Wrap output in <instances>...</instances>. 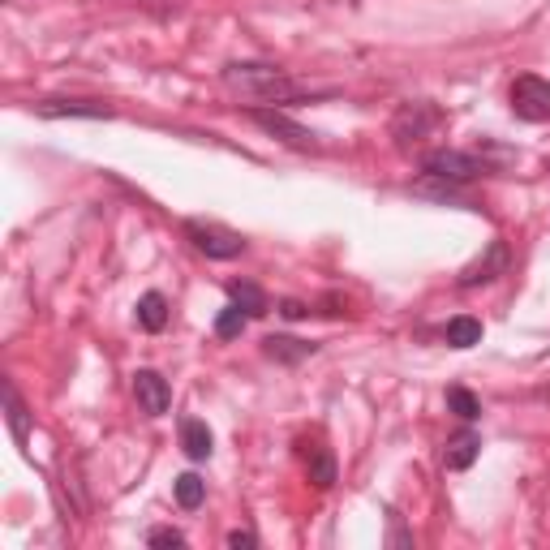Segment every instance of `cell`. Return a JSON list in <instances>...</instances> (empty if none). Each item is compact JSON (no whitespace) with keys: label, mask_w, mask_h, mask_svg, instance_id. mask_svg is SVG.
I'll use <instances>...</instances> for the list:
<instances>
[{"label":"cell","mask_w":550,"mask_h":550,"mask_svg":"<svg viewBox=\"0 0 550 550\" xmlns=\"http://www.w3.org/2000/svg\"><path fill=\"white\" fill-rule=\"evenodd\" d=\"M224 86L237 91L241 99H250V104H293V99L306 95V86L293 82L275 65H228Z\"/></svg>","instance_id":"1"},{"label":"cell","mask_w":550,"mask_h":550,"mask_svg":"<svg viewBox=\"0 0 550 550\" xmlns=\"http://www.w3.org/2000/svg\"><path fill=\"white\" fill-rule=\"evenodd\" d=\"M439 121H443V112L434 108V104H426V99H417V104H400V112L392 117V138H396V147H400V151L417 147L422 138L434 134V125H439Z\"/></svg>","instance_id":"2"},{"label":"cell","mask_w":550,"mask_h":550,"mask_svg":"<svg viewBox=\"0 0 550 550\" xmlns=\"http://www.w3.org/2000/svg\"><path fill=\"white\" fill-rule=\"evenodd\" d=\"M512 112L529 125L550 121V82L538 74H525L512 82Z\"/></svg>","instance_id":"3"},{"label":"cell","mask_w":550,"mask_h":550,"mask_svg":"<svg viewBox=\"0 0 550 550\" xmlns=\"http://www.w3.org/2000/svg\"><path fill=\"white\" fill-rule=\"evenodd\" d=\"M185 237L194 241L198 254L215 258V263L241 258V250H245V241H241L237 233H228V228H220V224H202V220H190V224H185Z\"/></svg>","instance_id":"4"},{"label":"cell","mask_w":550,"mask_h":550,"mask_svg":"<svg viewBox=\"0 0 550 550\" xmlns=\"http://www.w3.org/2000/svg\"><path fill=\"white\" fill-rule=\"evenodd\" d=\"M477 172H482V164H477V155H469V151H430L426 155V177H434V181H452V185H465V181H473Z\"/></svg>","instance_id":"5"},{"label":"cell","mask_w":550,"mask_h":550,"mask_svg":"<svg viewBox=\"0 0 550 550\" xmlns=\"http://www.w3.org/2000/svg\"><path fill=\"white\" fill-rule=\"evenodd\" d=\"M134 400H138V409L147 413V417H164L168 404H172V387H168L164 374L134 370Z\"/></svg>","instance_id":"6"},{"label":"cell","mask_w":550,"mask_h":550,"mask_svg":"<svg viewBox=\"0 0 550 550\" xmlns=\"http://www.w3.org/2000/svg\"><path fill=\"white\" fill-rule=\"evenodd\" d=\"M250 117H254V125H263L267 134H275L280 142H288V147H297V151H314V147H318L310 129H301L297 121H288L284 112H271V108H254Z\"/></svg>","instance_id":"7"},{"label":"cell","mask_w":550,"mask_h":550,"mask_svg":"<svg viewBox=\"0 0 550 550\" xmlns=\"http://www.w3.org/2000/svg\"><path fill=\"white\" fill-rule=\"evenodd\" d=\"M508 271V250H503V241H490L486 258H477V263H469L465 271H460V288H477V284H490L495 275Z\"/></svg>","instance_id":"8"},{"label":"cell","mask_w":550,"mask_h":550,"mask_svg":"<svg viewBox=\"0 0 550 550\" xmlns=\"http://www.w3.org/2000/svg\"><path fill=\"white\" fill-rule=\"evenodd\" d=\"M482 456V439H477L473 430H460V434H452V439H447V447H443V465L447 469H469L473 460Z\"/></svg>","instance_id":"9"},{"label":"cell","mask_w":550,"mask_h":550,"mask_svg":"<svg viewBox=\"0 0 550 550\" xmlns=\"http://www.w3.org/2000/svg\"><path fill=\"white\" fill-rule=\"evenodd\" d=\"M181 452L190 460H207L215 452V439L207 422H198V417H181Z\"/></svg>","instance_id":"10"},{"label":"cell","mask_w":550,"mask_h":550,"mask_svg":"<svg viewBox=\"0 0 550 550\" xmlns=\"http://www.w3.org/2000/svg\"><path fill=\"white\" fill-rule=\"evenodd\" d=\"M301 456H306V473L318 490H327L336 482V460H331V452L323 443H301Z\"/></svg>","instance_id":"11"},{"label":"cell","mask_w":550,"mask_h":550,"mask_svg":"<svg viewBox=\"0 0 550 550\" xmlns=\"http://www.w3.org/2000/svg\"><path fill=\"white\" fill-rule=\"evenodd\" d=\"M39 117H112L104 104H82V99H43Z\"/></svg>","instance_id":"12"},{"label":"cell","mask_w":550,"mask_h":550,"mask_svg":"<svg viewBox=\"0 0 550 550\" xmlns=\"http://www.w3.org/2000/svg\"><path fill=\"white\" fill-rule=\"evenodd\" d=\"M138 327L142 331H164L168 327V301L164 293H147V297H138Z\"/></svg>","instance_id":"13"},{"label":"cell","mask_w":550,"mask_h":550,"mask_svg":"<svg viewBox=\"0 0 550 550\" xmlns=\"http://www.w3.org/2000/svg\"><path fill=\"white\" fill-rule=\"evenodd\" d=\"M314 353V344H306V340H293V336H267V357H275V361H306Z\"/></svg>","instance_id":"14"},{"label":"cell","mask_w":550,"mask_h":550,"mask_svg":"<svg viewBox=\"0 0 550 550\" xmlns=\"http://www.w3.org/2000/svg\"><path fill=\"white\" fill-rule=\"evenodd\" d=\"M447 344H452V349H473V344H482V323L469 314L452 318V323H447Z\"/></svg>","instance_id":"15"},{"label":"cell","mask_w":550,"mask_h":550,"mask_svg":"<svg viewBox=\"0 0 550 550\" xmlns=\"http://www.w3.org/2000/svg\"><path fill=\"white\" fill-rule=\"evenodd\" d=\"M228 297H233V306H241L250 318H263L267 314V297L258 284H228Z\"/></svg>","instance_id":"16"},{"label":"cell","mask_w":550,"mask_h":550,"mask_svg":"<svg viewBox=\"0 0 550 550\" xmlns=\"http://www.w3.org/2000/svg\"><path fill=\"white\" fill-rule=\"evenodd\" d=\"M172 490H177V503H181L185 512L202 508V499H207V482H202L198 473H181V477H177V486H172Z\"/></svg>","instance_id":"17"},{"label":"cell","mask_w":550,"mask_h":550,"mask_svg":"<svg viewBox=\"0 0 550 550\" xmlns=\"http://www.w3.org/2000/svg\"><path fill=\"white\" fill-rule=\"evenodd\" d=\"M447 409H452L460 422H477V417H482V400H477L469 387H452V392H447Z\"/></svg>","instance_id":"18"},{"label":"cell","mask_w":550,"mask_h":550,"mask_svg":"<svg viewBox=\"0 0 550 550\" xmlns=\"http://www.w3.org/2000/svg\"><path fill=\"white\" fill-rule=\"evenodd\" d=\"M245 323H250V314H245L241 306H228V310H220V318H215V336L233 340V336H241V331H245Z\"/></svg>","instance_id":"19"},{"label":"cell","mask_w":550,"mask_h":550,"mask_svg":"<svg viewBox=\"0 0 550 550\" xmlns=\"http://www.w3.org/2000/svg\"><path fill=\"white\" fill-rule=\"evenodd\" d=\"M5 400H9V422H13V434H18V439H26V413H22L18 392H13V387H5Z\"/></svg>","instance_id":"20"},{"label":"cell","mask_w":550,"mask_h":550,"mask_svg":"<svg viewBox=\"0 0 550 550\" xmlns=\"http://www.w3.org/2000/svg\"><path fill=\"white\" fill-rule=\"evenodd\" d=\"M147 546H185V533L181 529H151Z\"/></svg>","instance_id":"21"},{"label":"cell","mask_w":550,"mask_h":550,"mask_svg":"<svg viewBox=\"0 0 550 550\" xmlns=\"http://www.w3.org/2000/svg\"><path fill=\"white\" fill-rule=\"evenodd\" d=\"M228 546H237V550H254L258 538H254L250 529H233V533H228Z\"/></svg>","instance_id":"22"},{"label":"cell","mask_w":550,"mask_h":550,"mask_svg":"<svg viewBox=\"0 0 550 550\" xmlns=\"http://www.w3.org/2000/svg\"><path fill=\"white\" fill-rule=\"evenodd\" d=\"M280 314H284V318H306L310 310L301 306V301H280Z\"/></svg>","instance_id":"23"}]
</instances>
